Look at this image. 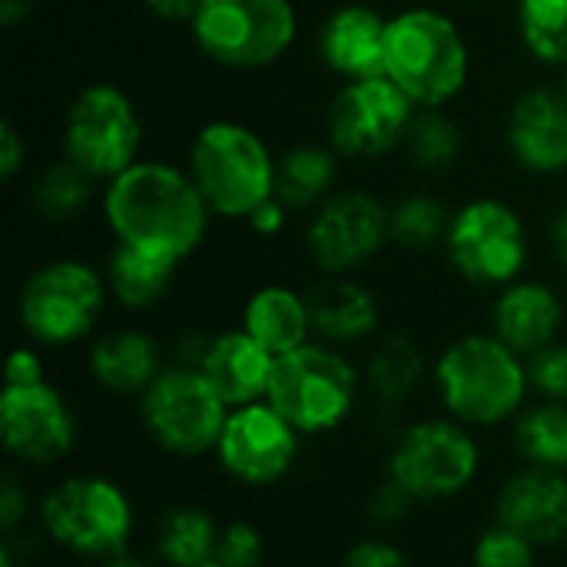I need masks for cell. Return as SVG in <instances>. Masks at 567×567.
<instances>
[{"label":"cell","instance_id":"28","mask_svg":"<svg viewBox=\"0 0 567 567\" xmlns=\"http://www.w3.org/2000/svg\"><path fill=\"white\" fill-rule=\"evenodd\" d=\"M339 179V153L336 146L299 143L279 156L276 169V196L289 209H312L332 196Z\"/></svg>","mask_w":567,"mask_h":567},{"label":"cell","instance_id":"4","mask_svg":"<svg viewBox=\"0 0 567 567\" xmlns=\"http://www.w3.org/2000/svg\"><path fill=\"white\" fill-rule=\"evenodd\" d=\"M37 525L60 551L96 565L130 551L136 505L116 478L76 472L56 478L37 498Z\"/></svg>","mask_w":567,"mask_h":567},{"label":"cell","instance_id":"30","mask_svg":"<svg viewBox=\"0 0 567 567\" xmlns=\"http://www.w3.org/2000/svg\"><path fill=\"white\" fill-rule=\"evenodd\" d=\"M525 50L551 66H567V0H518Z\"/></svg>","mask_w":567,"mask_h":567},{"label":"cell","instance_id":"47","mask_svg":"<svg viewBox=\"0 0 567 567\" xmlns=\"http://www.w3.org/2000/svg\"><path fill=\"white\" fill-rule=\"evenodd\" d=\"M199 567H223L219 561H206V565H199Z\"/></svg>","mask_w":567,"mask_h":567},{"label":"cell","instance_id":"14","mask_svg":"<svg viewBox=\"0 0 567 567\" xmlns=\"http://www.w3.org/2000/svg\"><path fill=\"white\" fill-rule=\"evenodd\" d=\"M419 106L389 80H346L329 106V143L349 159H379L412 130Z\"/></svg>","mask_w":567,"mask_h":567},{"label":"cell","instance_id":"16","mask_svg":"<svg viewBox=\"0 0 567 567\" xmlns=\"http://www.w3.org/2000/svg\"><path fill=\"white\" fill-rule=\"evenodd\" d=\"M389 233V206L362 189L332 193L312 216L306 249L326 276H352L372 262Z\"/></svg>","mask_w":567,"mask_h":567},{"label":"cell","instance_id":"32","mask_svg":"<svg viewBox=\"0 0 567 567\" xmlns=\"http://www.w3.org/2000/svg\"><path fill=\"white\" fill-rule=\"evenodd\" d=\"M405 143L422 169H449L462 156V133L442 110H419Z\"/></svg>","mask_w":567,"mask_h":567},{"label":"cell","instance_id":"48","mask_svg":"<svg viewBox=\"0 0 567 567\" xmlns=\"http://www.w3.org/2000/svg\"><path fill=\"white\" fill-rule=\"evenodd\" d=\"M561 90H565V93H567V73H565V83H561Z\"/></svg>","mask_w":567,"mask_h":567},{"label":"cell","instance_id":"6","mask_svg":"<svg viewBox=\"0 0 567 567\" xmlns=\"http://www.w3.org/2000/svg\"><path fill=\"white\" fill-rule=\"evenodd\" d=\"M186 169L213 216L223 219H246L276 196L279 159L272 156L269 143L239 120L206 123L189 143Z\"/></svg>","mask_w":567,"mask_h":567},{"label":"cell","instance_id":"23","mask_svg":"<svg viewBox=\"0 0 567 567\" xmlns=\"http://www.w3.org/2000/svg\"><path fill=\"white\" fill-rule=\"evenodd\" d=\"M312 312V332L336 349L359 346L379 329V299L352 276H326L306 292Z\"/></svg>","mask_w":567,"mask_h":567},{"label":"cell","instance_id":"35","mask_svg":"<svg viewBox=\"0 0 567 567\" xmlns=\"http://www.w3.org/2000/svg\"><path fill=\"white\" fill-rule=\"evenodd\" d=\"M266 535L256 522L233 518L223 525L219 545H216V561L223 567H262L266 565Z\"/></svg>","mask_w":567,"mask_h":567},{"label":"cell","instance_id":"9","mask_svg":"<svg viewBox=\"0 0 567 567\" xmlns=\"http://www.w3.org/2000/svg\"><path fill=\"white\" fill-rule=\"evenodd\" d=\"M110 299L106 272L83 259H53L30 272L17 299V319L30 342L66 349L100 326Z\"/></svg>","mask_w":567,"mask_h":567},{"label":"cell","instance_id":"49","mask_svg":"<svg viewBox=\"0 0 567 567\" xmlns=\"http://www.w3.org/2000/svg\"><path fill=\"white\" fill-rule=\"evenodd\" d=\"M422 3H425V0H422Z\"/></svg>","mask_w":567,"mask_h":567},{"label":"cell","instance_id":"17","mask_svg":"<svg viewBox=\"0 0 567 567\" xmlns=\"http://www.w3.org/2000/svg\"><path fill=\"white\" fill-rule=\"evenodd\" d=\"M495 522L535 548L567 545V472L518 468L495 495Z\"/></svg>","mask_w":567,"mask_h":567},{"label":"cell","instance_id":"12","mask_svg":"<svg viewBox=\"0 0 567 567\" xmlns=\"http://www.w3.org/2000/svg\"><path fill=\"white\" fill-rule=\"evenodd\" d=\"M445 249L455 272L485 289H505L522 279L532 256L525 219L495 196L468 199L452 213Z\"/></svg>","mask_w":567,"mask_h":567},{"label":"cell","instance_id":"7","mask_svg":"<svg viewBox=\"0 0 567 567\" xmlns=\"http://www.w3.org/2000/svg\"><path fill=\"white\" fill-rule=\"evenodd\" d=\"M482 475V442L475 429L452 415H429L399 429L385 478L399 482L419 505H442L465 495Z\"/></svg>","mask_w":567,"mask_h":567},{"label":"cell","instance_id":"25","mask_svg":"<svg viewBox=\"0 0 567 567\" xmlns=\"http://www.w3.org/2000/svg\"><path fill=\"white\" fill-rule=\"evenodd\" d=\"M425 375H429V362L419 342L405 332H395L375 342L372 352L365 355L362 389L382 412H395L422 389Z\"/></svg>","mask_w":567,"mask_h":567},{"label":"cell","instance_id":"40","mask_svg":"<svg viewBox=\"0 0 567 567\" xmlns=\"http://www.w3.org/2000/svg\"><path fill=\"white\" fill-rule=\"evenodd\" d=\"M47 369L43 359L33 346H17L7 359V372H3V385H33L43 382Z\"/></svg>","mask_w":567,"mask_h":567},{"label":"cell","instance_id":"42","mask_svg":"<svg viewBox=\"0 0 567 567\" xmlns=\"http://www.w3.org/2000/svg\"><path fill=\"white\" fill-rule=\"evenodd\" d=\"M23 163H27V143L13 123H3L0 126V176L10 183L23 169Z\"/></svg>","mask_w":567,"mask_h":567},{"label":"cell","instance_id":"20","mask_svg":"<svg viewBox=\"0 0 567 567\" xmlns=\"http://www.w3.org/2000/svg\"><path fill=\"white\" fill-rule=\"evenodd\" d=\"M561 326L565 302L548 282L515 279L512 286L498 289V299L492 306V332L518 355L532 359L551 342H558Z\"/></svg>","mask_w":567,"mask_h":567},{"label":"cell","instance_id":"10","mask_svg":"<svg viewBox=\"0 0 567 567\" xmlns=\"http://www.w3.org/2000/svg\"><path fill=\"white\" fill-rule=\"evenodd\" d=\"M189 30L213 63L262 70L292 50L299 13L292 0H199Z\"/></svg>","mask_w":567,"mask_h":567},{"label":"cell","instance_id":"31","mask_svg":"<svg viewBox=\"0 0 567 567\" xmlns=\"http://www.w3.org/2000/svg\"><path fill=\"white\" fill-rule=\"evenodd\" d=\"M452 213L429 193H415L389 206V233L392 243L405 249H432L435 243H445Z\"/></svg>","mask_w":567,"mask_h":567},{"label":"cell","instance_id":"8","mask_svg":"<svg viewBox=\"0 0 567 567\" xmlns=\"http://www.w3.org/2000/svg\"><path fill=\"white\" fill-rule=\"evenodd\" d=\"M140 425L146 439L169 458L196 462L216 452L229 405L206 382L196 365L173 362L159 372V379L136 399Z\"/></svg>","mask_w":567,"mask_h":567},{"label":"cell","instance_id":"37","mask_svg":"<svg viewBox=\"0 0 567 567\" xmlns=\"http://www.w3.org/2000/svg\"><path fill=\"white\" fill-rule=\"evenodd\" d=\"M30 515H37V502L30 495V485L20 472L10 468L0 478V532H3V538L27 532Z\"/></svg>","mask_w":567,"mask_h":567},{"label":"cell","instance_id":"11","mask_svg":"<svg viewBox=\"0 0 567 567\" xmlns=\"http://www.w3.org/2000/svg\"><path fill=\"white\" fill-rule=\"evenodd\" d=\"M143 120L126 90L113 83L83 86L63 120V156L90 179H113L140 159Z\"/></svg>","mask_w":567,"mask_h":567},{"label":"cell","instance_id":"21","mask_svg":"<svg viewBox=\"0 0 567 567\" xmlns=\"http://www.w3.org/2000/svg\"><path fill=\"white\" fill-rule=\"evenodd\" d=\"M385 27L375 7L346 3L332 10L319 27V56L342 80L385 76Z\"/></svg>","mask_w":567,"mask_h":567},{"label":"cell","instance_id":"39","mask_svg":"<svg viewBox=\"0 0 567 567\" xmlns=\"http://www.w3.org/2000/svg\"><path fill=\"white\" fill-rule=\"evenodd\" d=\"M339 567H415L412 558L389 538H359L346 555Z\"/></svg>","mask_w":567,"mask_h":567},{"label":"cell","instance_id":"41","mask_svg":"<svg viewBox=\"0 0 567 567\" xmlns=\"http://www.w3.org/2000/svg\"><path fill=\"white\" fill-rule=\"evenodd\" d=\"M289 206L279 199V196H272V199H266L259 209H252L249 216H246V223H249V229L252 233H259V236H279L282 229H286V223H289Z\"/></svg>","mask_w":567,"mask_h":567},{"label":"cell","instance_id":"38","mask_svg":"<svg viewBox=\"0 0 567 567\" xmlns=\"http://www.w3.org/2000/svg\"><path fill=\"white\" fill-rule=\"evenodd\" d=\"M369 518H372V525H379V528H399L415 508H419V502L399 485V482H392V478H382L375 488H372V495H369Z\"/></svg>","mask_w":567,"mask_h":567},{"label":"cell","instance_id":"44","mask_svg":"<svg viewBox=\"0 0 567 567\" xmlns=\"http://www.w3.org/2000/svg\"><path fill=\"white\" fill-rule=\"evenodd\" d=\"M551 246H555V256H558V262L565 266L567 272V206L558 213V219L551 226Z\"/></svg>","mask_w":567,"mask_h":567},{"label":"cell","instance_id":"45","mask_svg":"<svg viewBox=\"0 0 567 567\" xmlns=\"http://www.w3.org/2000/svg\"><path fill=\"white\" fill-rule=\"evenodd\" d=\"M27 7H30V0H0V23L13 27L27 13Z\"/></svg>","mask_w":567,"mask_h":567},{"label":"cell","instance_id":"2","mask_svg":"<svg viewBox=\"0 0 567 567\" xmlns=\"http://www.w3.org/2000/svg\"><path fill=\"white\" fill-rule=\"evenodd\" d=\"M432 389L445 415L475 432H492L512 425L528 405V359L495 332H468L439 352Z\"/></svg>","mask_w":567,"mask_h":567},{"label":"cell","instance_id":"24","mask_svg":"<svg viewBox=\"0 0 567 567\" xmlns=\"http://www.w3.org/2000/svg\"><path fill=\"white\" fill-rule=\"evenodd\" d=\"M243 329L266 346L276 359L286 352L302 349L312 342V312L306 292H296L292 286H262L256 289L243 306Z\"/></svg>","mask_w":567,"mask_h":567},{"label":"cell","instance_id":"34","mask_svg":"<svg viewBox=\"0 0 567 567\" xmlns=\"http://www.w3.org/2000/svg\"><path fill=\"white\" fill-rule=\"evenodd\" d=\"M538 551L518 532L492 522L472 545V567H538Z\"/></svg>","mask_w":567,"mask_h":567},{"label":"cell","instance_id":"13","mask_svg":"<svg viewBox=\"0 0 567 567\" xmlns=\"http://www.w3.org/2000/svg\"><path fill=\"white\" fill-rule=\"evenodd\" d=\"M80 422L66 395L53 382L3 385L0 442L10 462L23 468H53L76 449Z\"/></svg>","mask_w":567,"mask_h":567},{"label":"cell","instance_id":"15","mask_svg":"<svg viewBox=\"0 0 567 567\" xmlns=\"http://www.w3.org/2000/svg\"><path fill=\"white\" fill-rule=\"evenodd\" d=\"M302 455V435L269 405L233 409L213 452L219 472L243 488H272L286 482Z\"/></svg>","mask_w":567,"mask_h":567},{"label":"cell","instance_id":"22","mask_svg":"<svg viewBox=\"0 0 567 567\" xmlns=\"http://www.w3.org/2000/svg\"><path fill=\"white\" fill-rule=\"evenodd\" d=\"M90 379L116 399H140L166 369L159 342L143 329H113L90 346Z\"/></svg>","mask_w":567,"mask_h":567},{"label":"cell","instance_id":"26","mask_svg":"<svg viewBox=\"0 0 567 567\" xmlns=\"http://www.w3.org/2000/svg\"><path fill=\"white\" fill-rule=\"evenodd\" d=\"M223 525L203 505H173L153 525V555L163 567H199L216 561Z\"/></svg>","mask_w":567,"mask_h":567},{"label":"cell","instance_id":"3","mask_svg":"<svg viewBox=\"0 0 567 567\" xmlns=\"http://www.w3.org/2000/svg\"><path fill=\"white\" fill-rule=\"evenodd\" d=\"M385 76L419 110H442L472 76V50L462 27L429 3L399 10L385 27Z\"/></svg>","mask_w":567,"mask_h":567},{"label":"cell","instance_id":"19","mask_svg":"<svg viewBox=\"0 0 567 567\" xmlns=\"http://www.w3.org/2000/svg\"><path fill=\"white\" fill-rule=\"evenodd\" d=\"M196 369L229 409H243L252 402H266L276 372V355L239 326L213 336Z\"/></svg>","mask_w":567,"mask_h":567},{"label":"cell","instance_id":"27","mask_svg":"<svg viewBox=\"0 0 567 567\" xmlns=\"http://www.w3.org/2000/svg\"><path fill=\"white\" fill-rule=\"evenodd\" d=\"M103 272H106L110 296L123 309L143 312L166 299V292L173 289V279L179 272V262L166 259L159 252H146V249L116 243Z\"/></svg>","mask_w":567,"mask_h":567},{"label":"cell","instance_id":"1","mask_svg":"<svg viewBox=\"0 0 567 567\" xmlns=\"http://www.w3.org/2000/svg\"><path fill=\"white\" fill-rule=\"evenodd\" d=\"M103 219L116 243L186 262L203 246L213 209L186 166L136 159L106 183Z\"/></svg>","mask_w":567,"mask_h":567},{"label":"cell","instance_id":"5","mask_svg":"<svg viewBox=\"0 0 567 567\" xmlns=\"http://www.w3.org/2000/svg\"><path fill=\"white\" fill-rule=\"evenodd\" d=\"M362 369L329 342H306L296 352L276 359L266 402L302 435L322 439L339 432L359 409Z\"/></svg>","mask_w":567,"mask_h":567},{"label":"cell","instance_id":"33","mask_svg":"<svg viewBox=\"0 0 567 567\" xmlns=\"http://www.w3.org/2000/svg\"><path fill=\"white\" fill-rule=\"evenodd\" d=\"M90 199V176L83 169H76L73 163H60L53 169H47L40 179H37V189H33V203L43 216L50 219H70L76 216Z\"/></svg>","mask_w":567,"mask_h":567},{"label":"cell","instance_id":"43","mask_svg":"<svg viewBox=\"0 0 567 567\" xmlns=\"http://www.w3.org/2000/svg\"><path fill=\"white\" fill-rule=\"evenodd\" d=\"M143 3H146V10H150L153 17H159V20H166V23L193 20V13H196V7H199V0H143Z\"/></svg>","mask_w":567,"mask_h":567},{"label":"cell","instance_id":"46","mask_svg":"<svg viewBox=\"0 0 567 567\" xmlns=\"http://www.w3.org/2000/svg\"><path fill=\"white\" fill-rule=\"evenodd\" d=\"M93 567H153L146 558H140V555H133V551H123V555H113V558H103V561H96Z\"/></svg>","mask_w":567,"mask_h":567},{"label":"cell","instance_id":"29","mask_svg":"<svg viewBox=\"0 0 567 567\" xmlns=\"http://www.w3.org/2000/svg\"><path fill=\"white\" fill-rule=\"evenodd\" d=\"M512 445L525 468L567 472V405L565 402H528L512 422Z\"/></svg>","mask_w":567,"mask_h":567},{"label":"cell","instance_id":"18","mask_svg":"<svg viewBox=\"0 0 567 567\" xmlns=\"http://www.w3.org/2000/svg\"><path fill=\"white\" fill-rule=\"evenodd\" d=\"M505 140L515 163L538 176L567 169V93L558 86L525 90L505 123Z\"/></svg>","mask_w":567,"mask_h":567},{"label":"cell","instance_id":"36","mask_svg":"<svg viewBox=\"0 0 567 567\" xmlns=\"http://www.w3.org/2000/svg\"><path fill=\"white\" fill-rule=\"evenodd\" d=\"M528 375H532V392L548 402H565L567 405V342L558 339L538 355L528 359Z\"/></svg>","mask_w":567,"mask_h":567}]
</instances>
